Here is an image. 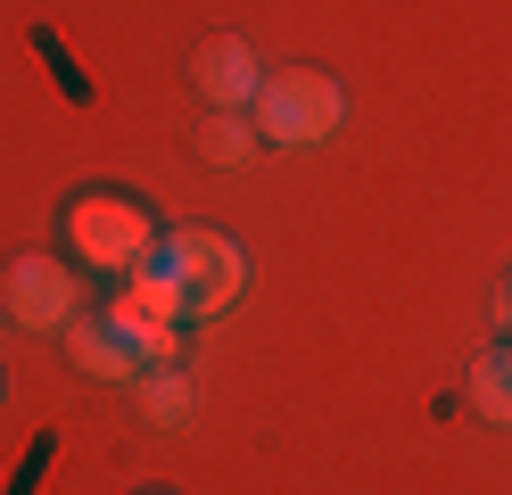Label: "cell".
<instances>
[{
  "label": "cell",
  "instance_id": "1",
  "mask_svg": "<svg viewBox=\"0 0 512 495\" xmlns=\"http://www.w3.org/2000/svg\"><path fill=\"white\" fill-rule=\"evenodd\" d=\"M58 256H67L75 273L116 289V281H133V273H149V264L166 256V223H157V207L141 190L83 182L67 207H58Z\"/></svg>",
  "mask_w": 512,
  "mask_h": 495
},
{
  "label": "cell",
  "instance_id": "2",
  "mask_svg": "<svg viewBox=\"0 0 512 495\" xmlns=\"http://www.w3.org/2000/svg\"><path fill=\"white\" fill-rule=\"evenodd\" d=\"M248 124H256L265 149H314V141H331L347 124V91L323 66H273L256 83V99H248Z\"/></svg>",
  "mask_w": 512,
  "mask_h": 495
},
{
  "label": "cell",
  "instance_id": "3",
  "mask_svg": "<svg viewBox=\"0 0 512 495\" xmlns=\"http://www.w3.org/2000/svg\"><path fill=\"white\" fill-rule=\"evenodd\" d=\"M166 273L182 281V306H190V330L199 322H215L232 297L248 289V248L232 240V231H215V223H182V231H166Z\"/></svg>",
  "mask_w": 512,
  "mask_h": 495
},
{
  "label": "cell",
  "instance_id": "4",
  "mask_svg": "<svg viewBox=\"0 0 512 495\" xmlns=\"http://www.w3.org/2000/svg\"><path fill=\"white\" fill-rule=\"evenodd\" d=\"M0 306H9L17 330H67L83 314V273H75L67 256H50V248L9 256V273H0Z\"/></svg>",
  "mask_w": 512,
  "mask_h": 495
},
{
  "label": "cell",
  "instance_id": "5",
  "mask_svg": "<svg viewBox=\"0 0 512 495\" xmlns=\"http://www.w3.org/2000/svg\"><path fill=\"white\" fill-rule=\"evenodd\" d=\"M256 83H265V66L240 33H215V42L190 50V91H199V108H248Z\"/></svg>",
  "mask_w": 512,
  "mask_h": 495
},
{
  "label": "cell",
  "instance_id": "6",
  "mask_svg": "<svg viewBox=\"0 0 512 495\" xmlns=\"http://www.w3.org/2000/svg\"><path fill=\"white\" fill-rule=\"evenodd\" d=\"M67 347H75L83 372H91V380H108V388H133V380H141V347L124 339L108 314H91V306L67 322Z\"/></svg>",
  "mask_w": 512,
  "mask_h": 495
},
{
  "label": "cell",
  "instance_id": "7",
  "mask_svg": "<svg viewBox=\"0 0 512 495\" xmlns=\"http://www.w3.org/2000/svg\"><path fill=\"white\" fill-rule=\"evenodd\" d=\"M124 396L141 405L149 429H190V421H199V405H207L199 380H190V363H141V380L124 388Z\"/></svg>",
  "mask_w": 512,
  "mask_h": 495
},
{
  "label": "cell",
  "instance_id": "8",
  "mask_svg": "<svg viewBox=\"0 0 512 495\" xmlns=\"http://www.w3.org/2000/svg\"><path fill=\"white\" fill-rule=\"evenodd\" d=\"M190 149H199L207 165H248L265 141H256L248 108H207V116H199V132H190Z\"/></svg>",
  "mask_w": 512,
  "mask_h": 495
},
{
  "label": "cell",
  "instance_id": "9",
  "mask_svg": "<svg viewBox=\"0 0 512 495\" xmlns=\"http://www.w3.org/2000/svg\"><path fill=\"white\" fill-rule=\"evenodd\" d=\"M463 405L488 421V429H512V372H504V355H479V363H471Z\"/></svg>",
  "mask_w": 512,
  "mask_h": 495
},
{
  "label": "cell",
  "instance_id": "10",
  "mask_svg": "<svg viewBox=\"0 0 512 495\" xmlns=\"http://www.w3.org/2000/svg\"><path fill=\"white\" fill-rule=\"evenodd\" d=\"M34 50H42V66H50V75H58V91H67L75 108H91V75H83V66H75V50L58 42L50 25H34Z\"/></svg>",
  "mask_w": 512,
  "mask_h": 495
},
{
  "label": "cell",
  "instance_id": "11",
  "mask_svg": "<svg viewBox=\"0 0 512 495\" xmlns=\"http://www.w3.org/2000/svg\"><path fill=\"white\" fill-rule=\"evenodd\" d=\"M50 454H58V438H50V429H42V438L25 446V462H17V471H9V487H0V495H34V487L50 479Z\"/></svg>",
  "mask_w": 512,
  "mask_h": 495
},
{
  "label": "cell",
  "instance_id": "12",
  "mask_svg": "<svg viewBox=\"0 0 512 495\" xmlns=\"http://www.w3.org/2000/svg\"><path fill=\"white\" fill-rule=\"evenodd\" d=\"M141 363H190V322H157V330H141Z\"/></svg>",
  "mask_w": 512,
  "mask_h": 495
},
{
  "label": "cell",
  "instance_id": "13",
  "mask_svg": "<svg viewBox=\"0 0 512 495\" xmlns=\"http://www.w3.org/2000/svg\"><path fill=\"white\" fill-rule=\"evenodd\" d=\"M496 322H504V330H512V281H504V297H496Z\"/></svg>",
  "mask_w": 512,
  "mask_h": 495
},
{
  "label": "cell",
  "instance_id": "14",
  "mask_svg": "<svg viewBox=\"0 0 512 495\" xmlns=\"http://www.w3.org/2000/svg\"><path fill=\"white\" fill-rule=\"evenodd\" d=\"M496 355H504V372H512V330H504V347H496Z\"/></svg>",
  "mask_w": 512,
  "mask_h": 495
},
{
  "label": "cell",
  "instance_id": "15",
  "mask_svg": "<svg viewBox=\"0 0 512 495\" xmlns=\"http://www.w3.org/2000/svg\"><path fill=\"white\" fill-rule=\"evenodd\" d=\"M0 330H17V322H9V306H0Z\"/></svg>",
  "mask_w": 512,
  "mask_h": 495
},
{
  "label": "cell",
  "instance_id": "16",
  "mask_svg": "<svg viewBox=\"0 0 512 495\" xmlns=\"http://www.w3.org/2000/svg\"><path fill=\"white\" fill-rule=\"evenodd\" d=\"M141 495H174V487H141Z\"/></svg>",
  "mask_w": 512,
  "mask_h": 495
},
{
  "label": "cell",
  "instance_id": "17",
  "mask_svg": "<svg viewBox=\"0 0 512 495\" xmlns=\"http://www.w3.org/2000/svg\"><path fill=\"white\" fill-rule=\"evenodd\" d=\"M0 396H9V372H0Z\"/></svg>",
  "mask_w": 512,
  "mask_h": 495
}]
</instances>
